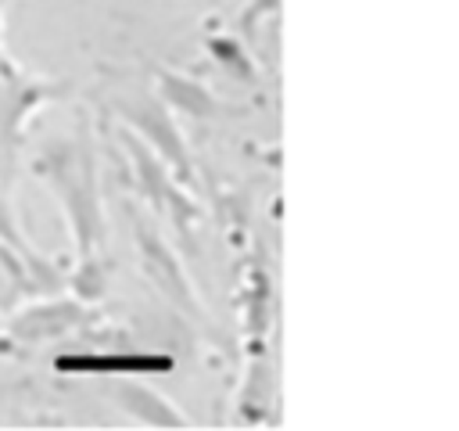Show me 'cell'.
I'll return each mask as SVG.
<instances>
[{
    "label": "cell",
    "instance_id": "cell-1",
    "mask_svg": "<svg viewBox=\"0 0 459 431\" xmlns=\"http://www.w3.org/2000/svg\"><path fill=\"white\" fill-rule=\"evenodd\" d=\"M32 172L50 187V194L61 201L68 216V230L75 241V269L68 277L79 302L100 298L108 284V255H104V205H100V176H97V154L86 129H75L65 140L47 144Z\"/></svg>",
    "mask_w": 459,
    "mask_h": 431
},
{
    "label": "cell",
    "instance_id": "cell-2",
    "mask_svg": "<svg viewBox=\"0 0 459 431\" xmlns=\"http://www.w3.org/2000/svg\"><path fill=\"white\" fill-rule=\"evenodd\" d=\"M68 93H72L68 79L36 75V72H25L7 54L0 57V190L4 194L14 180L18 151L25 144V122L39 108H47V104H54Z\"/></svg>",
    "mask_w": 459,
    "mask_h": 431
},
{
    "label": "cell",
    "instance_id": "cell-3",
    "mask_svg": "<svg viewBox=\"0 0 459 431\" xmlns=\"http://www.w3.org/2000/svg\"><path fill=\"white\" fill-rule=\"evenodd\" d=\"M118 140H122V147H126V154H129V162H133L136 187H140V194L147 198V205L154 208V216L169 219V223L176 226L179 244H183L186 251H194V248H197L194 226L204 219V208H201V205L194 201V194L169 172V165L154 154V147L143 144L133 129L122 126V129H118Z\"/></svg>",
    "mask_w": 459,
    "mask_h": 431
},
{
    "label": "cell",
    "instance_id": "cell-4",
    "mask_svg": "<svg viewBox=\"0 0 459 431\" xmlns=\"http://www.w3.org/2000/svg\"><path fill=\"white\" fill-rule=\"evenodd\" d=\"M111 111L126 122V129H133L143 144L154 147V154L169 165V172L194 194L197 190V176H194V162H190V147L172 119V108L158 97V93H133V97H115Z\"/></svg>",
    "mask_w": 459,
    "mask_h": 431
},
{
    "label": "cell",
    "instance_id": "cell-5",
    "mask_svg": "<svg viewBox=\"0 0 459 431\" xmlns=\"http://www.w3.org/2000/svg\"><path fill=\"white\" fill-rule=\"evenodd\" d=\"M133 237H136V255H140V266L147 273V280L183 312L190 316L194 323H208V309L194 287V280L186 277L179 255L172 251V244L165 241V233L158 230V223H151L147 216H133Z\"/></svg>",
    "mask_w": 459,
    "mask_h": 431
},
{
    "label": "cell",
    "instance_id": "cell-6",
    "mask_svg": "<svg viewBox=\"0 0 459 431\" xmlns=\"http://www.w3.org/2000/svg\"><path fill=\"white\" fill-rule=\"evenodd\" d=\"M93 312L79 298H61V302H36L7 320V334L18 345H43L54 338H72L75 330L90 327Z\"/></svg>",
    "mask_w": 459,
    "mask_h": 431
},
{
    "label": "cell",
    "instance_id": "cell-7",
    "mask_svg": "<svg viewBox=\"0 0 459 431\" xmlns=\"http://www.w3.org/2000/svg\"><path fill=\"white\" fill-rule=\"evenodd\" d=\"M108 399H111L122 413H129L133 420H140V424H147V427H190V424H194V420H190L183 409H176L161 391L143 388V384H129V381H122V374H118V384L108 391Z\"/></svg>",
    "mask_w": 459,
    "mask_h": 431
},
{
    "label": "cell",
    "instance_id": "cell-8",
    "mask_svg": "<svg viewBox=\"0 0 459 431\" xmlns=\"http://www.w3.org/2000/svg\"><path fill=\"white\" fill-rule=\"evenodd\" d=\"M154 79H158V97L169 104V108H176V111H186V115H194V119H215V115H226V108H222V101H215L212 97V90L204 86V83H197V79H190V75H183V72H172V68H154Z\"/></svg>",
    "mask_w": 459,
    "mask_h": 431
},
{
    "label": "cell",
    "instance_id": "cell-9",
    "mask_svg": "<svg viewBox=\"0 0 459 431\" xmlns=\"http://www.w3.org/2000/svg\"><path fill=\"white\" fill-rule=\"evenodd\" d=\"M54 366L61 374H104V377H115V374H169L172 370V359L169 356H147V352H129V356H57Z\"/></svg>",
    "mask_w": 459,
    "mask_h": 431
},
{
    "label": "cell",
    "instance_id": "cell-10",
    "mask_svg": "<svg viewBox=\"0 0 459 431\" xmlns=\"http://www.w3.org/2000/svg\"><path fill=\"white\" fill-rule=\"evenodd\" d=\"M0 241L11 248V251H18L32 269H39L43 277H50V280H57L61 284V269L57 266H50L29 241H25V233H22V226L14 223V212H11V205H7V194L0 190Z\"/></svg>",
    "mask_w": 459,
    "mask_h": 431
},
{
    "label": "cell",
    "instance_id": "cell-11",
    "mask_svg": "<svg viewBox=\"0 0 459 431\" xmlns=\"http://www.w3.org/2000/svg\"><path fill=\"white\" fill-rule=\"evenodd\" d=\"M208 50H212V57H215L226 72H233L237 79H244V83L255 79L251 47H240V43H233V40H226V36H215V40H208Z\"/></svg>",
    "mask_w": 459,
    "mask_h": 431
},
{
    "label": "cell",
    "instance_id": "cell-12",
    "mask_svg": "<svg viewBox=\"0 0 459 431\" xmlns=\"http://www.w3.org/2000/svg\"><path fill=\"white\" fill-rule=\"evenodd\" d=\"M280 4H283V0H247V4L240 7V14H237V32L244 36L247 47L258 43V25H262L265 18H276V14H280Z\"/></svg>",
    "mask_w": 459,
    "mask_h": 431
},
{
    "label": "cell",
    "instance_id": "cell-13",
    "mask_svg": "<svg viewBox=\"0 0 459 431\" xmlns=\"http://www.w3.org/2000/svg\"><path fill=\"white\" fill-rule=\"evenodd\" d=\"M4 7H7V0H0V57L7 54V50H4Z\"/></svg>",
    "mask_w": 459,
    "mask_h": 431
}]
</instances>
